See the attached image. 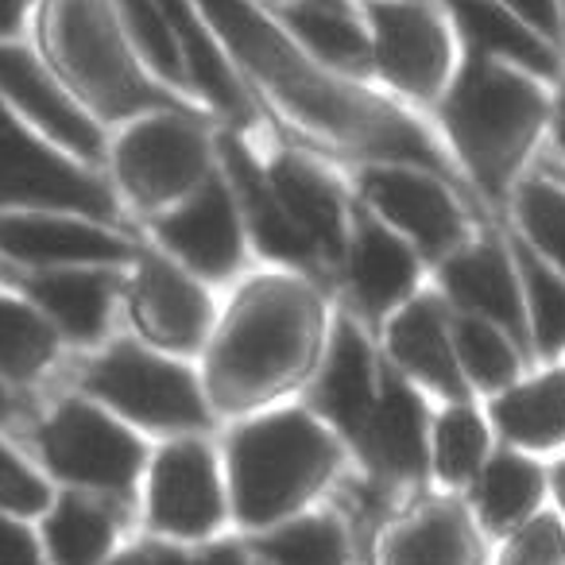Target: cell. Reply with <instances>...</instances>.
I'll list each match as a JSON object with an SVG mask.
<instances>
[{"label":"cell","instance_id":"cell-47","mask_svg":"<svg viewBox=\"0 0 565 565\" xmlns=\"http://www.w3.org/2000/svg\"><path fill=\"white\" fill-rule=\"evenodd\" d=\"M12 415H17V403H12L9 384H4V380H0V426H4V423H12Z\"/></svg>","mask_w":565,"mask_h":565},{"label":"cell","instance_id":"cell-12","mask_svg":"<svg viewBox=\"0 0 565 565\" xmlns=\"http://www.w3.org/2000/svg\"><path fill=\"white\" fill-rule=\"evenodd\" d=\"M132 244L105 221L55 210H0V259L20 267H74L120 264Z\"/></svg>","mask_w":565,"mask_h":565},{"label":"cell","instance_id":"cell-41","mask_svg":"<svg viewBox=\"0 0 565 565\" xmlns=\"http://www.w3.org/2000/svg\"><path fill=\"white\" fill-rule=\"evenodd\" d=\"M0 565H47L40 534L12 511H0Z\"/></svg>","mask_w":565,"mask_h":565},{"label":"cell","instance_id":"cell-22","mask_svg":"<svg viewBox=\"0 0 565 565\" xmlns=\"http://www.w3.org/2000/svg\"><path fill=\"white\" fill-rule=\"evenodd\" d=\"M267 186L279 205L295 217V225L315 241L318 252L341 256L345 248V205L333 182L315 163L299 156H279L267 167Z\"/></svg>","mask_w":565,"mask_h":565},{"label":"cell","instance_id":"cell-31","mask_svg":"<svg viewBox=\"0 0 565 565\" xmlns=\"http://www.w3.org/2000/svg\"><path fill=\"white\" fill-rule=\"evenodd\" d=\"M117 9H120V24L128 32V43L140 55V63L151 71V78H159L179 97L190 94L186 63H182L179 40H174L163 4L159 0H117Z\"/></svg>","mask_w":565,"mask_h":565},{"label":"cell","instance_id":"cell-20","mask_svg":"<svg viewBox=\"0 0 565 565\" xmlns=\"http://www.w3.org/2000/svg\"><path fill=\"white\" fill-rule=\"evenodd\" d=\"M441 282H446V291L465 310L495 322L511 338H523L526 330L523 291H519V279L511 271L508 256L495 244H477V248L449 256L446 267H441Z\"/></svg>","mask_w":565,"mask_h":565},{"label":"cell","instance_id":"cell-32","mask_svg":"<svg viewBox=\"0 0 565 565\" xmlns=\"http://www.w3.org/2000/svg\"><path fill=\"white\" fill-rule=\"evenodd\" d=\"M387 565H469V526L454 508H430L387 542Z\"/></svg>","mask_w":565,"mask_h":565},{"label":"cell","instance_id":"cell-29","mask_svg":"<svg viewBox=\"0 0 565 565\" xmlns=\"http://www.w3.org/2000/svg\"><path fill=\"white\" fill-rule=\"evenodd\" d=\"M492 418L511 441L526 449H554L565 441V372H550L523 387H508Z\"/></svg>","mask_w":565,"mask_h":565},{"label":"cell","instance_id":"cell-25","mask_svg":"<svg viewBox=\"0 0 565 565\" xmlns=\"http://www.w3.org/2000/svg\"><path fill=\"white\" fill-rule=\"evenodd\" d=\"M318 407L345 434L364 438V426L376 407V384H372L369 345L353 326H338L333 333L330 361H326L322 387H318Z\"/></svg>","mask_w":565,"mask_h":565},{"label":"cell","instance_id":"cell-48","mask_svg":"<svg viewBox=\"0 0 565 565\" xmlns=\"http://www.w3.org/2000/svg\"><path fill=\"white\" fill-rule=\"evenodd\" d=\"M554 488H557V500H562V508H565V461L557 465V472H554Z\"/></svg>","mask_w":565,"mask_h":565},{"label":"cell","instance_id":"cell-50","mask_svg":"<svg viewBox=\"0 0 565 565\" xmlns=\"http://www.w3.org/2000/svg\"><path fill=\"white\" fill-rule=\"evenodd\" d=\"M102 565H140V557H132V554H128V557H109V562H102Z\"/></svg>","mask_w":565,"mask_h":565},{"label":"cell","instance_id":"cell-14","mask_svg":"<svg viewBox=\"0 0 565 565\" xmlns=\"http://www.w3.org/2000/svg\"><path fill=\"white\" fill-rule=\"evenodd\" d=\"M225 515L213 454L202 441H174L151 465L148 519L159 534L198 539L210 534Z\"/></svg>","mask_w":565,"mask_h":565},{"label":"cell","instance_id":"cell-6","mask_svg":"<svg viewBox=\"0 0 565 565\" xmlns=\"http://www.w3.org/2000/svg\"><path fill=\"white\" fill-rule=\"evenodd\" d=\"M117 186L143 210H167L210 179V136L190 109H156L125 120L105 151Z\"/></svg>","mask_w":565,"mask_h":565},{"label":"cell","instance_id":"cell-19","mask_svg":"<svg viewBox=\"0 0 565 565\" xmlns=\"http://www.w3.org/2000/svg\"><path fill=\"white\" fill-rule=\"evenodd\" d=\"M259 4L326 66L349 78L372 71L369 28L353 9V0H259Z\"/></svg>","mask_w":565,"mask_h":565},{"label":"cell","instance_id":"cell-28","mask_svg":"<svg viewBox=\"0 0 565 565\" xmlns=\"http://www.w3.org/2000/svg\"><path fill=\"white\" fill-rule=\"evenodd\" d=\"M415 256L411 248L392 233V228L364 221L353 244V287L361 302L376 315L392 310L415 282Z\"/></svg>","mask_w":565,"mask_h":565},{"label":"cell","instance_id":"cell-4","mask_svg":"<svg viewBox=\"0 0 565 565\" xmlns=\"http://www.w3.org/2000/svg\"><path fill=\"white\" fill-rule=\"evenodd\" d=\"M315 333V307L302 287L282 279L256 282L236 302L210 356V384L221 403H256L302 369Z\"/></svg>","mask_w":565,"mask_h":565},{"label":"cell","instance_id":"cell-3","mask_svg":"<svg viewBox=\"0 0 565 565\" xmlns=\"http://www.w3.org/2000/svg\"><path fill=\"white\" fill-rule=\"evenodd\" d=\"M438 102L457 156L488 194H500L511 182L554 105L542 89V78L480 51L465 55Z\"/></svg>","mask_w":565,"mask_h":565},{"label":"cell","instance_id":"cell-46","mask_svg":"<svg viewBox=\"0 0 565 565\" xmlns=\"http://www.w3.org/2000/svg\"><path fill=\"white\" fill-rule=\"evenodd\" d=\"M202 565H244V557L236 554L233 546H217V550H210V554L202 557Z\"/></svg>","mask_w":565,"mask_h":565},{"label":"cell","instance_id":"cell-17","mask_svg":"<svg viewBox=\"0 0 565 565\" xmlns=\"http://www.w3.org/2000/svg\"><path fill=\"white\" fill-rule=\"evenodd\" d=\"M17 291L55 326L58 338L89 345L109 326L117 279L105 271V264L32 267L24 279H17Z\"/></svg>","mask_w":565,"mask_h":565},{"label":"cell","instance_id":"cell-16","mask_svg":"<svg viewBox=\"0 0 565 565\" xmlns=\"http://www.w3.org/2000/svg\"><path fill=\"white\" fill-rule=\"evenodd\" d=\"M132 318L151 345L186 353L205 341L213 307L186 271L159 256H143L132 282Z\"/></svg>","mask_w":565,"mask_h":565},{"label":"cell","instance_id":"cell-37","mask_svg":"<svg viewBox=\"0 0 565 565\" xmlns=\"http://www.w3.org/2000/svg\"><path fill=\"white\" fill-rule=\"evenodd\" d=\"M519 221L531 233L534 248L565 275V190L554 182H526L519 190Z\"/></svg>","mask_w":565,"mask_h":565},{"label":"cell","instance_id":"cell-36","mask_svg":"<svg viewBox=\"0 0 565 565\" xmlns=\"http://www.w3.org/2000/svg\"><path fill=\"white\" fill-rule=\"evenodd\" d=\"M259 554L275 565H341L345 542L330 519H299V523L259 539Z\"/></svg>","mask_w":565,"mask_h":565},{"label":"cell","instance_id":"cell-18","mask_svg":"<svg viewBox=\"0 0 565 565\" xmlns=\"http://www.w3.org/2000/svg\"><path fill=\"white\" fill-rule=\"evenodd\" d=\"M438 4L469 51L511 63L534 78L557 74V47L542 32H534L508 0H438Z\"/></svg>","mask_w":565,"mask_h":565},{"label":"cell","instance_id":"cell-1","mask_svg":"<svg viewBox=\"0 0 565 565\" xmlns=\"http://www.w3.org/2000/svg\"><path fill=\"white\" fill-rule=\"evenodd\" d=\"M194 4L210 20L225 55H233L236 66L310 132L341 148L438 171V148L407 113L310 55L259 0H194Z\"/></svg>","mask_w":565,"mask_h":565},{"label":"cell","instance_id":"cell-2","mask_svg":"<svg viewBox=\"0 0 565 565\" xmlns=\"http://www.w3.org/2000/svg\"><path fill=\"white\" fill-rule=\"evenodd\" d=\"M28 40L102 125H125L156 109H186L140 63L117 0H35Z\"/></svg>","mask_w":565,"mask_h":565},{"label":"cell","instance_id":"cell-15","mask_svg":"<svg viewBox=\"0 0 565 565\" xmlns=\"http://www.w3.org/2000/svg\"><path fill=\"white\" fill-rule=\"evenodd\" d=\"M159 241L182 267L205 279H221L241 264V221H236L233 190L221 179H205L190 198L167 210L159 221Z\"/></svg>","mask_w":565,"mask_h":565},{"label":"cell","instance_id":"cell-11","mask_svg":"<svg viewBox=\"0 0 565 565\" xmlns=\"http://www.w3.org/2000/svg\"><path fill=\"white\" fill-rule=\"evenodd\" d=\"M0 102L43 140L82 163L97 167L109 151L105 125L66 89L32 40L0 43Z\"/></svg>","mask_w":565,"mask_h":565},{"label":"cell","instance_id":"cell-42","mask_svg":"<svg viewBox=\"0 0 565 565\" xmlns=\"http://www.w3.org/2000/svg\"><path fill=\"white\" fill-rule=\"evenodd\" d=\"M35 20V0H0V43L28 40Z\"/></svg>","mask_w":565,"mask_h":565},{"label":"cell","instance_id":"cell-7","mask_svg":"<svg viewBox=\"0 0 565 565\" xmlns=\"http://www.w3.org/2000/svg\"><path fill=\"white\" fill-rule=\"evenodd\" d=\"M0 210L82 213L109 225L117 198L94 167L43 140L0 102Z\"/></svg>","mask_w":565,"mask_h":565},{"label":"cell","instance_id":"cell-43","mask_svg":"<svg viewBox=\"0 0 565 565\" xmlns=\"http://www.w3.org/2000/svg\"><path fill=\"white\" fill-rule=\"evenodd\" d=\"M508 4L534 28V32H542L550 43H557V9H554V0H508Z\"/></svg>","mask_w":565,"mask_h":565},{"label":"cell","instance_id":"cell-10","mask_svg":"<svg viewBox=\"0 0 565 565\" xmlns=\"http://www.w3.org/2000/svg\"><path fill=\"white\" fill-rule=\"evenodd\" d=\"M40 457L55 477L125 495L143 465V446L125 423L86 399H66L35 430Z\"/></svg>","mask_w":565,"mask_h":565},{"label":"cell","instance_id":"cell-27","mask_svg":"<svg viewBox=\"0 0 565 565\" xmlns=\"http://www.w3.org/2000/svg\"><path fill=\"white\" fill-rule=\"evenodd\" d=\"M364 446L372 449L380 469L392 477H418L426 465V418L423 403L399 384L387 380L384 395H376V407L364 426Z\"/></svg>","mask_w":565,"mask_h":565},{"label":"cell","instance_id":"cell-21","mask_svg":"<svg viewBox=\"0 0 565 565\" xmlns=\"http://www.w3.org/2000/svg\"><path fill=\"white\" fill-rule=\"evenodd\" d=\"M225 163H228V190L233 198H241L244 217L252 225L256 244L275 259H287V264H315L318 248L295 217L279 205V198L267 186V174H259L256 159L248 156V148H241L236 140L225 143Z\"/></svg>","mask_w":565,"mask_h":565},{"label":"cell","instance_id":"cell-45","mask_svg":"<svg viewBox=\"0 0 565 565\" xmlns=\"http://www.w3.org/2000/svg\"><path fill=\"white\" fill-rule=\"evenodd\" d=\"M550 120H554V140H557V148H562V156H565V89L557 94V102L550 105Z\"/></svg>","mask_w":565,"mask_h":565},{"label":"cell","instance_id":"cell-9","mask_svg":"<svg viewBox=\"0 0 565 565\" xmlns=\"http://www.w3.org/2000/svg\"><path fill=\"white\" fill-rule=\"evenodd\" d=\"M86 392L151 430H194L210 423L198 380L182 364L132 341H120L89 364Z\"/></svg>","mask_w":565,"mask_h":565},{"label":"cell","instance_id":"cell-26","mask_svg":"<svg viewBox=\"0 0 565 565\" xmlns=\"http://www.w3.org/2000/svg\"><path fill=\"white\" fill-rule=\"evenodd\" d=\"M117 523L102 503L66 492L47 503L40 526V546L47 565H102L109 562Z\"/></svg>","mask_w":565,"mask_h":565},{"label":"cell","instance_id":"cell-5","mask_svg":"<svg viewBox=\"0 0 565 565\" xmlns=\"http://www.w3.org/2000/svg\"><path fill=\"white\" fill-rule=\"evenodd\" d=\"M338 465V446L302 411L259 418L236 430L228 446V477H233L236 519L264 526L295 511L322 488Z\"/></svg>","mask_w":565,"mask_h":565},{"label":"cell","instance_id":"cell-33","mask_svg":"<svg viewBox=\"0 0 565 565\" xmlns=\"http://www.w3.org/2000/svg\"><path fill=\"white\" fill-rule=\"evenodd\" d=\"M519 279H523V307L531 315V333L542 356H554L565 349V275L550 267L526 244H515Z\"/></svg>","mask_w":565,"mask_h":565},{"label":"cell","instance_id":"cell-23","mask_svg":"<svg viewBox=\"0 0 565 565\" xmlns=\"http://www.w3.org/2000/svg\"><path fill=\"white\" fill-rule=\"evenodd\" d=\"M387 345H392L395 361L418 376L426 387L449 395V399H461V364H457L454 341L446 330V310L438 299H415L411 307L399 310V318L392 322L387 333Z\"/></svg>","mask_w":565,"mask_h":565},{"label":"cell","instance_id":"cell-35","mask_svg":"<svg viewBox=\"0 0 565 565\" xmlns=\"http://www.w3.org/2000/svg\"><path fill=\"white\" fill-rule=\"evenodd\" d=\"M457 364H461V376H469L477 387L495 392V387H508L519 372L515 345L508 341V333L495 330L488 318H465L457 322V341H454Z\"/></svg>","mask_w":565,"mask_h":565},{"label":"cell","instance_id":"cell-39","mask_svg":"<svg viewBox=\"0 0 565 565\" xmlns=\"http://www.w3.org/2000/svg\"><path fill=\"white\" fill-rule=\"evenodd\" d=\"M55 500L51 495V484L0 438V511H12V515H43L47 503Z\"/></svg>","mask_w":565,"mask_h":565},{"label":"cell","instance_id":"cell-49","mask_svg":"<svg viewBox=\"0 0 565 565\" xmlns=\"http://www.w3.org/2000/svg\"><path fill=\"white\" fill-rule=\"evenodd\" d=\"M557 9V40H565V0H554Z\"/></svg>","mask_w":565,"mask_h":565},{"label":"cell","instance_id":"cell-34","mask_svg":"<svg viewBox=\"0 0 565 565\" xmlns=\"http://www.w3.org/2000/svg\"><path fill=\"white\" fill-rule=\"evenodd\" d=\"M542 500V472L515 454H500L480 477V519L492 531H511Z\"/></svg>","mask_w":565,"mask_h":565},{"label":"cell","instance_id":"cell-30","mask_svg":"<svg viewBox=\"0 0 565 565\" xmlns=\"http://www.w3.org/2000/svg\"><path fill=\"white\" fill-rule=\"evenodd\" d=\"M58 356V330L24 299L0 291V380L32 384Z\"/></svg>","mask_w":565,"mask_h":565},{"label":"cell","instance_id":"cell-40","mask_svg":"<svg viewBox=\"0 0 565 565\" xmlns=\"http://www.w3.org/2000/svg\"><path fill=\"white\" fill-rule=\"evenodd\" d=\"M500 565H565V534L562 523L550 515H539L511 539Z\"/></svg>","mask_w":565,"mask_h":565},{"label":"cell","instance_id":"cell-8","mask_svg":"<svg viewBox=\"0 0 565 565\" xmlns=\"http://www.w3.org/2000/svg\"><path fill=\"white\" fill-rule=\"evenodd\" d=\"M372 71L415 102H438L457 71V32L438 0H361Z\"/></svg>","mask_w":565,"mask_h":565},{"label":"cell","instance_id":"cell-44","mask_svg":"<svg viewBox=\"0 0 565 565\" xmlns=\"http://www.w3.org/2000/svg\"><path fill=\"white\" fill-rule=\"evenodd\" d=\"M140 565H194L190 557H182L179 550H167V546H156L148 554H140Z\"/></svg>","mask_w":565,"mask_h":565},{"label":"cell","instance_id":"cell-24","mask_svg":"<svg viewBox=\"0 0 565 565\" xmlns=\"http://www.w3.org/2000/svg\"><path fill=\"white\" fill-rule=\"evenodd\" d=\"M159 4H163L174 40H179L190 89L202 94L210 105H217L221 113H228V117H244V113H248V97H244L233 63H228L225 47H221V40L213 35L202 9H198L194 0H159Z\"/></svg>","mask_w":565,"mask_h":565},{"label":"cell","instance_id":"cell-13","mask_svg":"<svg viewBox=\"0 0 565 565\" xmlns=\"http://www.w3.org/2000/svg\"><path fill=\"white\" fill-rule=\"evenodd\" d=\"M364 198L369 205L399 228L407 241H415L423 252H454L465 225L457 213L449 190L418 163H380L364 171Z\"/></svg>","mask_w":565,"mask_h":565},{"label":"cell","instance_id":"cell-38","mask_svg":"<svg viewBox=\"0 0 565 565\" xmlns=\"http://www.w3.org/2000/svg\"><path fill=\"white\" fill-rule=\"evenodd\" d=\"M484 446L488 434L472 411H446V418L434 430V465H438L441 480H449V484L469 480L477 465L484 461Z\"/></svg>","mask_w":565,"mask_h":565}]
</instances>
